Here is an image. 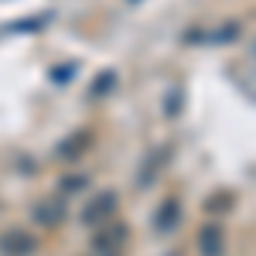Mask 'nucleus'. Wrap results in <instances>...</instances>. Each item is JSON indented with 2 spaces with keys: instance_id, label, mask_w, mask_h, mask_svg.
<instances>
[{
  "instance_id": "obj_1",
  "label": "nucleus",
  "mask_w": 256,
  "mask_h": 256,
  "mask_svg": "<svg viewBox=\"0 0 256 256\" xmlns=\"http://www.w3.org/2000/svg\"><path fill=\"white\" fill-rule=\"evenodd\" d=\"M113 208H116V192H99V195L89 202V208L82 212V222H86V226H99L106 216H113Z\"/></svg>"
},
{
  "instance_id": "obj_2",
  "label": "nucleus",
  "mask_w": 256,
  "mask_h": 256,
  "mask_svg": "<svg viewBox=\"0 0 256 256\" xmlns=\"http://www.w3.org/2000/svg\"><path fill=\"white\" fill-rule=\"evenodd\" d=\"M34 253V236H28V232H4L0 236V256H31Z\"/></svg>"
},
{
  "instance_id": "obj_3",
  "label": "nucleus",
  "mask_w": 256,
  "mask_h": 256,
  "mask_svg": "<svg viewBox=\"0 0 256 256\" xmlns=\"http://www.w3.org/2000/svg\"><path fill=\"white\" fill-rule=\"evenodd\" d=\"M198 253L202 256H222L226 253V232L218 226H205L198 232Z\"/></svg>"
},
{
  "instance_id": "obj_4",
  "label": "nucleus",
  "mask_w": 256,
  "mask_h": 256,
  "mask_svg": "<svg viewBox=\"0 0 256 256\" xmlns=\"http://www.w3.org/2000/svg\"><path fill=\"white\" fill-rule=\"evenodd\" d=\"M89 144H92L89 134H76V137L65 140V144H58V158L62 160H76V158H82V154L89 150Z\"/></svg>"
},
{
  "instance_id": "obj_5",
  "label": "nucleus",
  "mask_w": 256,
  "mask_h": 256,
  "mask_svg": "<svg viewBox=\"0 0 256 256\" xmlns=\"http://www.w3.org/2000/svg\"><path fill=\"white\" fill-rule=\"evenodd\" d=\"M62 218H65V205L62 202H41L34 208V222H41V226H58Z\"/></svg>"
},
{
  "instance_id": "obj_6",
  "label": "nucleus",
  "mask_w": 256,
  "mask_h": 256,
  "mask_svg": "<svg viewBox=\"0 0 256 256\" xmlns=\"http://www.w3.org/2000/svg\"><path fill=\"white\" fill-rule=\"evenodd\" d=\"M123 239H126V226H113V229H106V232H99L92 246H96L99 253H113V250H116V246L123 242Z\"/></svg>"
},
{
  "instance_id": "obj_7",
  "label": "nucleus",
  "mask_w": 256,
  "mask_h": 256,
  "mask_svg": "<svg viewBox=\"0 0 256 256\" xmlns=\"http://www.w3.org/2000/svg\"><path fill=\"white\" fill-rule=\"evenodd\" d=\"M178 222H181V208H178V202H164V205H160V212H158V218H154L158 232H168V229H174Z\"/></svg>"
},
{
  "instance_id": "obj_8",
  "label": "nucleus",
  "mask_w": 256,
  "mask_h": 256,
  "mask_svg": "<svg viewBox=\"0 0 256 256\" xmlns=\"http://www.w3.org/2000/svg\"><path fill=\"white\" fill-rule=\"evenodd\" d=\"M160 164H164V150H158V154L150 158V164H147V168L140 171V181H137L140 188H147V184H154V174L160 171Z\"/></svg>"
},
{
  "instance_id": "obj_9",
  "label": "nucleus",
  "mask_w": 256,
  "mask_h": 256,
  "mask_svg": "<svg viewBox=\"0 0 256 256\" xmlns=\"http://www.w3.org/2000/svg\"><path fill=\"white\" fill-rule=\"evenodd\" d=\"M232 202V195H216V198H208V212H218V205H229Z\"/></svg>"
},
{
  "instance_id": "obj_10",
  "label": "nucleus",
  "mask_w": 256,
  "mask_h": 256,
  "mask_svg": "<svg viewBox=\"0 0 256 256\" xmlns=\"http://www.w3.org/2000/svg\"><path fill=\"white\" fill-rule=\"evenodd\" d=\"M79 188H86V178H65V192H79Z\"/></svg>"
}]
</instances>
